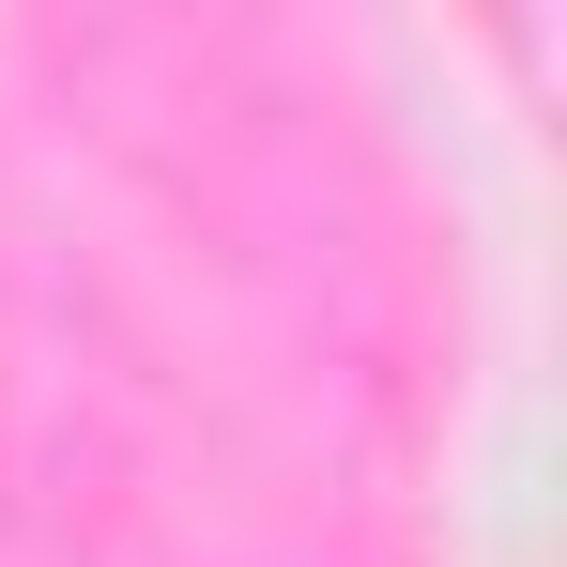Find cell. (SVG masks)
Listing matches in <instances>:
<instances>
[]
</instances>
